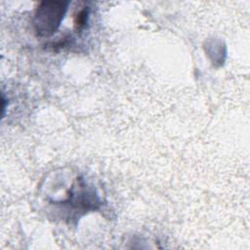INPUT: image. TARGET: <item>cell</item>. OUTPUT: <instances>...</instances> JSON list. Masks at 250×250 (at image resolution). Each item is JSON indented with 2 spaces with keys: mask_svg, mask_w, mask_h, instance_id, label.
<instances>
[{
  "mask_svg": "<svg viewBox=\"0 0 250 250\" xmlns=\"http://www.w3.org/2000/svg\"><path fill=\"white\" fill-rule=\"evenodd\" d=\"M65 2L48 1L42 2L35 15L36 31L43 36H49L54 33L63 17L65 11Z\"/></svg>",
  "mask_w": 250,
  "mask_h": 250,
  "instance_id": "obj_1",
  "label": "cell"
}]
</instances>
